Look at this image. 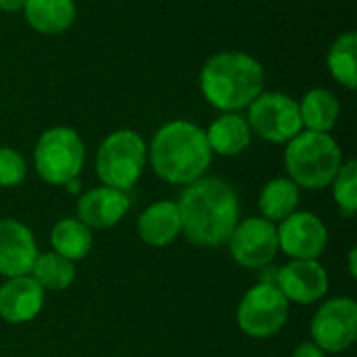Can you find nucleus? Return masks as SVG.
I'll list each match as a JSON object with an SVG mask.
<instances>
[{
  "instance_id": "1",
  "label": "nucleus",
  "mask_w": 357,
  "mask_h": 357,
  "mask_svg": "<svg viewBox=\"0 0 357 357\" xmlns=\"http://www.w3.org/2000/svg\"><path fill=\"white\" fill-rule=\"evenodd\" d=\"M182 234L197 247H222L241 222L238 195L222 178L203 176L188 184L176 201Z\"/></svg>"
},
{
  "instance_id": "28",
  "label": "nucleus",
  "mask_w": 357,
  "mask_h": 357,
  "mask_svg": "<svg viewBox=\"0 0 357 357\" xmlns=\"http://www.w3.org/2000/svg\"><path fill=\"white\" fill-rule=\"evenodd\" d=\"M356 259H357V251L356 249H351V251H349V272H351V276H357Z\"/></svg>"
},
{
  "instance_id": "18",
  "label": "nucleus",
  "mask_w": 357,
  "mask_h": 357,
  "mask_svg": "<svg viewBox=\"0 0 357 357\" xmlns=\"http://www.w3.org/2000/svg\"><path fill=\"white\" fill-rule=\"evenodd\" d=\"M23 10L27 23L46 36L63 33L75 21L73 0H25Z\"/></svg>"
},
{
  "instance_id": "2",
  "label": "nucleus",
  "mask_w": 357,
  "mask_h": 357,
  "mask_svg": "<svg viewBox=\"0 0 357 357\" xmlns=\"http://www.w3.org/2000/svg\"><path fill=\"white\" fill-rule=\"evenodd\" d=\"M146 159L153 172L167 184L188 186L207 174L213 153L205 130L178 119L157 130L151 146H146Z\"/></svg>"
},
{
  "instance_id": "10",
  "label": "nucleus",
  "mask_w": 357,
  "mask_h": 357,
  "mask_svg": "<svg viewBox=\"0 0 357 357\" xmlns=\"http://www.w3.org/2000/svg\"><path fill=\"white\" fill-rule=\"evenodd\" d=\"M226 245L230 249V257L247 270H261L270 266L280 251L276 224L266 218H247L238 222Z\"/></svg>"
},
{
  "instance_id": "8",
  "label": "nucleus",
  "mask_w": 357,
  "mask_h": 357,
  "mask_svg": "<svg viewBox=\"0 0 357 357\" xmlns=\"http://www.w3.org/2000/svg\"><path fill=\"white\" fill-rule=\"evenodd\" d=\"M247 121L264 140L276 144H287L303 130L299 102L282 92H261L249 105Z\"/></svg>"
},
{
  "instance_id": "6",
  "label": "nucleus",
  "mask_w": 357,
  "mask_h": 357,
  "mask_svg": "<svg viewBox=\"0 0 357 357\" xmlns=\"http://www.w3.org/2000/svg\"><path fill=\"white\" fill-rule=\"evenodd\" d=\"M86 149L79 134L71 128L56 126L46 130L33 149V165L38 176L52 186H65L79 178Z\"/></svg>"
},
{
  "instance_id": "12",
  "label": "nucleus",
  "mask_w": 357,
  "mask_h": 357,
  "mask_svg": "<svg viewBox=\"0 0 357 357\" xmlns=\"http://www.w3.org/2000/svg\"><path fill=\"white\" fill-rule=\"evenodd\" d=\"M272 282L289 303L312 305L328 293V272L318 259H291L274 272Z\"/></svg>"
},
{
  "instance_id": "26",
  "label": "nucleus",
  "mask_w": 357,
  "mask_h": 357,
  "mask_svg": "<svg viewBox=\"0 0 357 357\" xmlns=\"http://www.w3.org/2000/svg\"><path fill=\"white\" fill-rule=\"evenodd\" d=\"M291 357H326V354L314 343H301Z\"/></svg>"
},
{
  "instance_id": "14",
  "label": "nucleus",
  "mask_w": 357,
  "mask_h": 357,
  "mask_svg": "<svg viewBox=\"0 0 357 357\" xmlns=\"http://www.w3.org/2000/svg\"><path fill=\"white\" fill-rule=\"evenodd\" d=\"M130 211L128 192L96 186L86 190L77 201V220L90 230H107L117 226Z\"/></svg>"
},
{
  "instance_id": "21",
  "label": "nucleus",
  "mask_w": 357,
  "mask_h": 357,
  "mask_svg": "<svg viewBox=\"0 0 357 357\" xmlns=\"http://www.w3.org/2000/svg\"><path fill=\"white\" fill-rule=\"evenodd\" d=\"M50 247L69 261L84 259L92 249V230L77 218H63L50 230Z\"/></svg>"
},
{
  "instance_id": "22",
  "label": "nucleus",
  "mask_w": 357,
  "mask_h": 357,
  "mask_svg": "<svg viewBox=\"0 0 357 357\" xmlns=\"http://www.w3.org/2000/svg\"><path fill=\"white\" fill-rule=\"evenodd\" d=\"M29 276L44 289V291H65L75 280V264L61 257L54 251L38 253Z\"/></svg>"
},
{
  "instance_id": "16",
  "label": "nucleus",
  "mask_w": 357,
  "mask_h": 357,
  "mask_svg": "<svg viewBox=\"0 0 357 357\" xmlns=\"http://www.w3.org/2000/svg\"><path fill=\"white\" fill-rule=\"evenodd\" d=\"M138 236L144 245L161 249L169 247L182 234V222L176 201L151 203L138 218Z\"/></svg>"
},
{
  "instance_id": "27",
  "label": "nucleus",
  "mask_w": 357,
  "mask_h": 357,
  "mask_svg": "<svg viewBox=\"0 0 357 357\" xmlns=\"http://www.w3.org/2000/svg\"><path fill=\"white\" fill-rule=\"evenodd\" d=\"M25 4V0H0V10L4 13H17L21 10Z\"/></svg>"
},
{
  "instance_id": "23",
  "label": "nucleus",
  "mask_w": 357,
  "mask_h": 357,
  "mask_svg": "<svg viewBox=\"0 0 357 357\" xmlns=\"http://www.w3.org/2000/svg\"><path fill=\"white\" fill-rule=\"evenodd\" d=\"M328 69L333 77L349 88H357V33L347 31L335 40V44L328 50Z\"/></svg>"
},
{
  "instance_id": "17",
  "label": "nucleus",
  "mask_w": 357,
  "mask_h": 357,
  "mask_svg": "<svg viewBox=\"0 0 357 357\" xmlns=\"http://www.w3.org/2000/svg\"><path fill=\"white\" fill-rule=\"evenodd\" d=\"M205 136L211 153L236 157L251 144V126L238 113H226L209 126Z\"/></svg>"
},
{
  "instance_id": "24",
  "label": "nucleus",
  "mask_w": 357,
  "mask_h": 357,
  "mask_svg": "<svg viewBox=\"0 0 357 357\" xmlns=\"http://www.w3.org/2000/svg\"><path fill=\"white\" fill-rule=\"evenodd\" d=\"M333 184V197L339 205V211L347 218L357 213V163L351 159L341 165Z\"/></svg>"
},
{
  "instance_id": "5",
  "label": "nucleus",
  "mask_w": 357,
  "mask_h": 357,
  "mask_svg": "<svg viewBox=\"0 0 357 357\" xmlns=\"http://www.w3.org/2000/svg\"><path fill=\"white\" fill-rule=\"evenodd\" d=\"M146 165V144L134 130L109 134L96 151V174L102 186L128 192L136 186Z\"/></svg>"
},
{
  "instance_id": "9",
  "label": "nucleus",
  "mask_w": 357,
  "mask_h": 357,
  "mask_svg": "<svg viewBox=\"0 0 357 357\" xmlns=\"http://www.w3.org/2000/svg\"><path fill=\"white\" fill-rule=\"evenodd\" d=\"M312 343L324 354H343L357 339V303L349 297L326 301L312 318Z\"/></svg>"
},
{
  "instance_id": "4",
  "label": "nucleus",
  "mask_w": 357,
  "mask_h": 357,
  "mask_svg": "<svg viewBox=\"0 0 357 357\" xmlns=\"http://www.w3.org/2000/svg\"><path fill=\"white\" fill-rule=\"evenodd\" d=\"M343 165V153L331 134L299 132L284 149V167L299 188L320 190L331 186Z\"/></svg>"
},
{
  "instance_id": "13",
  "label": "nucleus",
  "mask_w": 357,
  "mask_h": 357,
  "mask_svg": "<svg viewBox=\"0 0 357 357\" xmlns=\"http://www.w3.org/2000/svg\"><path fill=\"white\" fill-rule=\"evenodd\" d=\"M38 257L33 232L19 220H0V276H27Z\"/></svg>"
},
{
  "instance_id": "3",
  "label": "nucleus",
  "mask_w": 357,
  "mask_h": 357,
  "mask_svg": "<svg viewBox=\"0 0 357 357\" xmlns=\"http://www.w3.org/2000/svg\"><path fill=\"white\" fill-rule=\"evenodd\" d=\"M264 79V67L251 54L220 52L203 65L199 86L209 105L234 113L261 94Z\"/></svg>"
},
{
  "instance_id": "11",
  "label": "nucleus",
  "mask_w": 357,
  "mask_h": 357,
  "mask_svg": "<svg viewBox=\"0 0 357 357\" xmlns=\"http://www.w3.org/2000/svg\"><path fill=\"white\" fill-rule=\"evenodd\" d=\"M278 249L291 259H318L328 247V228L310 211H295L276 224Z\"/></svg>"
},
{
  "instance_id": "19",
  "label": "nucleus",
  "mask_w": 357,
  "mask_h": 357,
  "mask_svg": "<svg viewBox=\"0 0 357 357\" xmlns=\"http://www.w3.org/2000/svg\"><path fill=\"white\" fill-rule=\"evenodd\" d=\"M301 203V190L291 178H274L259 192L261 218L276 224L297 211Z\"/></svg>"
},
{
  "instance_id": "20",
  "label": "nucleus",
  "mask_w": 357,
  "mask_h": 357,
  "mask_svg": "<svg viewBox=\"0 0 357 357\" xmlns=\"http://www.w3.org/2000/svg\"><path fill=\"white\" fill-rule=\"evenodd\" d=\"M299 115H301V123H303V128H307V132L328 134L339 121L341 105L333 92L316 88V90H310L303 96V100L299 102Z\"/></svg>"
},
{
  "instance_id": "15",
  "label": "nucleus",
  "mask_w": 357,
  "mask_h": 357,
  "mask_svg": "<svg viewBox=\"0 0 357 357\" xmlns=\"http://www.w3.org/2000/svg\"><path fill=\"white\" fill-rule=\"evenodd\" d=\"M44 289L27 274L6 278L0 287V318L8 324H27L44 307Z\"/></svg>"
},
{
  "instance_id": "7",
  "label": "nucleus",
  "mask_w": 357,
  "mask_h": 357,
  "mask_svg": "<svg viewBox=\"0 0 357 357\" xmlns=\"http://www.w3.org/2000/svg\"><path fill=\"white\" fill-rule=\"evenodd\" d=\"M289 305L291 303L272 280H261L241 299L236 307V324L253 339H270L284 328Z\"/></svg>"
},
{
  "instance_id": "25",
  "label": "nucleus",
  "mask_w": 357,
  "mask_h": 357,
  "mask_svg": "<svg viewBox=\"0 0 357 357\" xmlns=\"http://www.w3.org/2000/svg\"><path fill=\"white\" fill-rule=\"evenodd\" d=\"M27 176L25 159L8 146H0V186L13 188L19 186Z\"/></svg>"
}]
</instances>
